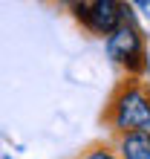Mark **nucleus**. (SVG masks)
Masks as SVG:
<instances>
[{
    "label": "nucleus",
    "instance_id": "f257e3e1",
    "mask_svg": "<svg viewBox=\"0 0 150 159\" xmlns=\"http://www.w3.org/2000/svg\"><path fill=\"white\" fill-rule=\"evenodd\" d=\"M101 125L110 136L150 133V84L142 78H121L110 90V98L101 110Z\"/></svg>",
    "mask_w": 150,
    "mask_h": 159
},
{
    "label": "nucleus",
    "instance_id": "f03ea898",
    "mask_svg": "<svg viewBox=\"0 0 150 159\" xmlns=\"http://www.w3.org/2000/svg\"><path fill=\"white\" fill-rule=\"evenodd\" d=\"M107 55L127 70L130 78H144V72H147V46H144V38L139 32V26L130 17L107 38Z\"/></svg>",
    "mask_w": 150,
    "mask_h": 159
},
{
    "label": "nucleus",
    "instance_id": "7ed1b4c3",
    "mask_svg": "<svg viewBox=\"0 0 150 159\" xmlns=\"http://www.w3.org/2000/svg\"><path fill=\"white\" fill-rule=\"evenodd\" d=\"M75 17L84 29H90L92 35H110L127 20L130 9L118 0H92V3H75L72 6Z\"/></svg>",
    "mask_w": 150,
    "mask_h": 159
},
{
    "label": "nucleus",
    "instance_id": "20e7f679",
    "mask_svg": "<svg viewBox=\"0 0 150 159\" xmlns=\"http://www.w3.org/2000/svg\"><path fill=\"white\" fill-rule=\"evenodd\" d=\"M118 159H150V133H124L116 136Z\"/></svg>",
    "mask_w": 150,
    "mask_h": 159
},
{
    "label": "nucleus",
    "instance_id": "39448f33",
    "mask_svg": "<svg viewBox=\"0 0 150 159\" xmlns=\"http://www.w3.org/2000/svg\"><path fill=\"white\" fill-rule=\"evenodd\" d=\"M72 159H118V153L110 148V142L95 139V142H90L87 148H81V151L75 153Z\"/></svg>",
    "mask_w": 150,
    "mask_h": 159
}]
</instances>
